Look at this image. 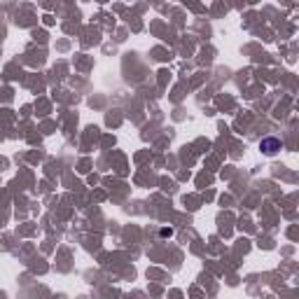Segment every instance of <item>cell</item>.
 Returning a JSON list of instances; mask_svg holds the SVG:
<instances>
[{
  "mask_svg": "<svg viewBox=\"0 0 299 299\" xmlns=\"http://www.w3.org/2000/svg\"><path fill=\"white\" fill-rule=\"evenodd\" d=\"M280 147H283V143H280L278 138H264V140H260V150L264 152V155H269V157L276 155Z\"/></svg>",
  "mask_w": 299,
  "mask_h": 299,
  "instance_id": "cell-1",
  "label": "cell"
}]
</instances>
